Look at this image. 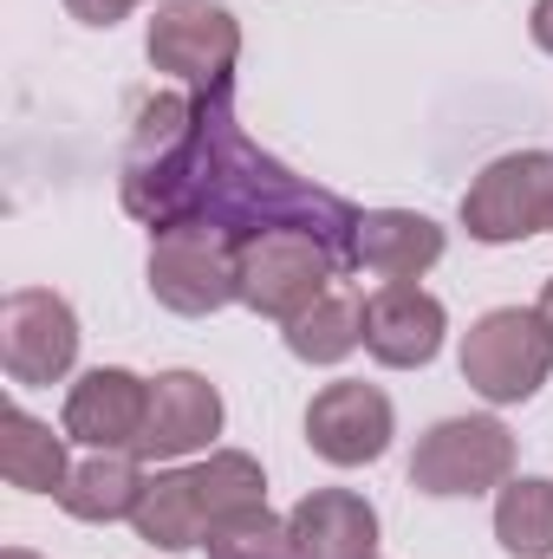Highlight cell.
I'll list each match as a JSON object with an SVG mask.
<instances>
[{
	"mask_svg": "<svg viewBox=\"0 0 553 559\" xmlns=\"http://www.w3.org/2000/svg\"><path fill=\"white\" fill-rule=\"evenodd\" d=\"M196 176H202V92H156L138 105V124L125 143L118 202L150 235L183 228L196 215Z\"/></svg>",
	"mask_w": 553,
	"mask_h": 559,
	"instance_id": "cell-1",
	"label": "cell"
},
{
	"mask_svg": "<svg viewBox=\"0 0 553 559\" xmlns=\"http://www.w3.org/2000/svg\"><path fill=\"white\" fill-rule=\"evenodd\" d=\"M553 371V325L541 306H495L462 332V384L482 404H528Z\"/></svg>",
	"mask_w": 553,
	"mask_h": 559,
	"instance_id": "cell-2",
	"label": "cell"
},
{
	"mask_svg": "<svg viewBox=\"0 0 553 559\" xmlns=\"http://www.w3.org/2000/svg\"><path fill=\"white\" fill-rule=\"evenodd\" d=\"M143 280H150L156 306H169L183 319H209L242 299V241L222 228H202V222L163 228V235H150Z\"/></svg>",
	"mask_w": 553,
	"mask_h": 559,
	"instance_id": "cell-3",
	"label": "cell"
},
{
	"mask_svg": "<svg viewBox=\"0 0 553 559\" xmlns=\"http://www.w3.org/2000/svg\"><path fill=\"white\" fill-rule=\"evenodd\" d=\"M345 274L339 248H326L306 228H268L255 241H242V306L255 319H299L306 306H319L332 293V280Z\"/></svg>",
	"mask_w": 553,
	"mask_h": 559,
	"instance_id": "cell-4",
	"label": "cell"
},
{
	"mask_svg": "<svg viewBox=\"0 0 553 559\" xmlns=\"http://www.w3.org/2000/svg\"><path fill=\"white\" fill-rule=\"evenodd\" d=\"M508 475H515V436L502 417H443L411 449V488L430 501L489 495Z\"/></svg>",
	"mask_w": 553,
	"mask_h": 559,
	"instance_id": "cell-5",
	"label": "cell"
},
{
	"mask_svg": "<svg viewBox=\"0 0 553 559\" xmlns=\"http://www.w3.org/2000/svg\"><path fill=\"white\" fill-rule=\"evenodd\" d=\"M143 52L183 92H222V85H235L242 26L215 0H163L156 20H150V33H143Z\"/></svg>",
	"mask_w": 553,
	"mask_h": 559,
	"instance_id": "cell-6",
	"label": "cell"
},
{
	"mask_svg": "<svg viewBox=\"0 0 553 559\" xmlns=\"http://www.w3.org/2000/svg\"><path fill=\"white\" fill-rule=\"evenodd\" d=\"M462 228L482 248H508L528 235H553V150H515L495 156L469 195H462Z\"/></svg>",
	"mask_w": 553,
	"mask_h": 559,
	"instance_id": "cell-7",
	"label": "cell"
},
{
	"mask_svg": "<svg viewBox=\"0 0 553 559\" xmlns=\"http://www.w3.org/2000/svg\"><path fill=\"white\" fill-rule=\"evenodd\" d=\"M0 365L20 391L59 384L79 365V312L52 286H13L0 299Z\"/></svg>",
	"mask_w": 553,
	"mask_h": 559,
	"instance_id": "cell-8",
	"label": "cell"
},
{
	"mask_svg": "<svg viewBox=\"0 0 553 559\" xmlns=\"http://www.w3.org/2000/svg\"><path fill=\"white\" fill-rule=\"evenodd\" d=\"M398 436V411L378 384H358V378H339L326 384L313 404H306V442L319 462L332 468H365L391 449Z\"/></svg>",
	"mask_w": 553,
	"mask_h": 559,
	"instance_id": "cell-9",
	"label": "cell"
},
{
	"mask_svg": "<svg viewBox=\"0 0 553 559\" xmlns=\"http://www.w3.org/2000/svg\"><path fill=\"white\" fill-rule=\"evenodd\" d=\"M443 332H449V312L416 280H385L365 299V352L385 371H423L443 352Z\"/></svg>",
	"mask_w": 553,
	"mask_h": 559,
	"instance_id": "cell-10",
	"label": "cell"
},
{
	"mask_svg": "<svg viewBox=\"0 0 553 559\" xmlns=\"http://www.w3.org/2000/svg\"><path fill=\"white\" fill-rule=\"evenodd\" d=\"M143 423H150V378L125 371V365H98L66 391L59 429L85 449H131L138 455Z\"/></svg>",
	"mask_w": 553,
	"mask_h": 559,
	"instance_id": "cell-11",
	"label": "cell"
},
{
	"mask_svg": "<svg viewBox=\"0 0 553 559\" xmlns=\"http://www.w3.org/2000/svg\"><path fill=\"white\" fill-rule=\"evenodd\" d=\"M215 436H222V391L202 371H163V378H150V423H143V442H138L143 462L202 455Z\"/></svg>",
	"mask_w": 553,
	"mask_h": 559,
	"instance_id": "cell-12",
	"label": "cell"
},
{
	"mask_svg": "<svg viewBox=\"0 0 553 559\" xmlns=\"http://www.w3.org/2000/svg\"><path fill=\"white\" fill-rule=\"evenodd\" d=\"M293 559H378V508L352 488H313L286 514Z\"/></svg>",
	"mask_w": 553,
	"mask_h": 559,
	"instance_id": "cell-13",
	"label": "cell"
},
{
	"mask_svg": "<svg viewBox=\"0 0 553 559\" xmlns=\"http://www.w3.org/2000/svg\"><path fill=\"white\" fill-rule=\"evenodd\" d=\"M443 228L416 209H358V235H352V267L378 280H423L443 261Z\"/></svg>",
	"mask_w": 553,
	"mask_h": 559,
	"instance_id": "cell-14",
	"label": "cell"
},
{
	"mask_svg": "<svg viewBox=\"0 0 553 559\" xmlns=\"http://www.w3.org/2000/svg\"><path fill=\"white\" fill-rule=\"evenodd\" d=\"M131 527H138V540H150L156 554H189V547H202L209 527H215V514H209V501H202L196 468H156V475L143 481Z\"/></svg>",
	"mask_w": 553,
	"mask_h": 559,
	"instance_id": "cell-15",
	"label": "cell"
},
{
	"mask_svg": "<svg viewBox=\"0 0 553 559\" xmlns=\"http://www.w3.org/2000/svg\"><path fill=\"white\" fill-rule=\"evenodd\" d=\"M143 481H150V475L138 468V455H131V449H92V455L66 475L59 508H66L72 521L111 527V521H131V514H138Z\"/></svg>",
	"mask_w": 553,
	"mask_h": 559,
	"instance_id": "cell-16",
	"label": "cell"
},
{
	"mask_svg": "<svg viewBox=\"0 0 553 559\" xmlns=\"http://www.w3.org/2000/svg\"><path fill=\"white\" fill-rule=\"evenodd\" d=\"M66 442H72V436H52V423L26 417V411L13 404V411L0 417V475H7V488H20V495H59L66 475H72Z\"/></svg>",
	"mask_w": 553,
	"mask_h": 559,
	"instance_id": "cell-17",
	"label": "cell"
},
{
	"mask_svg": "<svg viewBox=\"0 0 553 559\" xmlns=\"http://www.w3.org/2000/svg\"><path fill=\"white\" fill-rule=\"evenodd\" d=\"M358 345H365V299H352V293H326L319 306L286 319V352L299 365H339Z\"/></svg>",
	"mask_w": 553,
	"mask_h": 559,
	"instance_id": "cell-18",
	"label": "cell"
},
{
	"mask_svg": "<svg viewBox=\"0 0 553 559\" xmlns=\"http://www.w3.org/2000/svg\"><path fill=\"white\" fill-rule=\"evenodd\" d=\"M495 540L515 559H553V481L548 475H508L495 501Z\"/></svg>",
	"mask_w": 553,
	"mask_h": 559,
	"instance_id": "cell-19",
	"label": "cell"
},
{
	"mask_svg": "<svg viewBox=\"0 0 553 559\" xmlns=\"http://www.w3.org/2000/svg\"><path fill=\"white\" fill-rule=\"evenodd\" d=\"M202 547H209V559H293V527L280 514H268V501H261V508L215 521Z\"/></svg>",
	"mask_w": 553,
	"mask_h": 559,
	"instance_id": "cell-20",
	"label": "cell"
},
{
	"mask_svg": "<svg viewBox=\"0 0 553 559\" xmlns=\"http://www.w3.org/2000/svg\"><path fill=\"white\" fill-rule=\"evenodd\" d=\"M131 7H143V0H66V13L85 20V26H118Z\"/></svg>",
	"mask_w": 553,
	"mask_h": 559,
	"instance_id": "cell-21",
	"label": "cell"
},
{
	"mask_svg": "<svg viewBox=\"0 0 553 559\" xmlns=\"http://www.w3.org/2000/svg\"><path fill=\"white\" fill-rule=\"evenodd\" d=\"M528 33H534V46H541V52H553V0H534Z\"/></svg>",
	"mask_w": 553,
	"mask_h": 559,
	"instance_id": "cell-22",
	"label": "cell"
},
{
	"mask_svg": "<svg viewBox=\"0 0 553 559\" xmlns=\"http://www.w3.org/2000/svg\"><path fill=\"white\" fill-rule=\"evenodd\" d=\"M541 319H548V325H553V280H548V286H541Z\"/></svg>",
	"mask_w": 553,
	"mask_h": 559,
	"instance_id": "cell-23",
	"label": "cell"
},
{
	"mask_svg": "<svg viewBox=\"0 0 553 559\" xmlns=\"http://www.w3.org/2000/svg\"><path fill=\"white\" fill-rule=\"evenodd\" d=\"M0 559H39V554H26V547H7V554H0Z\"/></svg>",
	"mask_w": 553,
	"mask_h": 559,
	"instance_id": "cell-24",
	"label": "cell"
}]
</instances>
